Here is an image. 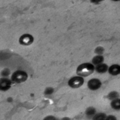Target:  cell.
<instances>
[{"label":"cell","mask_w":120,"mask_h":120,"mask_svg":"<svg viewBox=\"0 0 120 120\" xmlns=\"http://www.w3.org/2000/svg\"><path fill=\"white\" fill-rule=\"evenodd\" d=\"M108 71L109 74L112 76H117L120 74V65L119 64H113L109 67Z\"/></svg>","instance_id":"cell-7"},{"label":"cell","mask_w":120,"mask_h":120,"mask_svg":"<svg viewBox=\"0 0 120 120\" xmlns=\"http://www.w3.org/2000/svg\"><path fill=\"white\" fill-rule=\"evenodd\" d=\"M107 117L106 114H104V113H99V114H97L96 115L94 116L93 117V119H99V120H102V119H105Z\"/></svg>","instance_id":"cell-13"},{"label":"cell","mask_w":120,"mask_h":120,"mask_svg":"<svg viewBox=\"0 0 120 120\" xmlns=\"http://www.w3.org/2000/svg\"><path fill=\"white\" fill-rule=\"evenodd\" d=\"M28 79V74L24 71H16L11 76V81L16 83L24 82Z\"/></svg>","instance_id":"cell-2"},{"label":"cell","mask_w":120,"mask_h":120,"mask_svg":"<svg viewBox=\"0 0 120 120\" xmlns=\"http://www.w3.org/2000/svg\"><path fill=\"white\" fill-rule=\"evenodd\" d=\"M104 61V57L102 55H97L94 56L92 59V62L94 65H98L100 64H102Z\"/></svg>","instance_id":"cell-10"},{"label":"cell","mask_w":120,"mask_h":120,"mask_svg":"<svg viewBox=\"0 0 120 120\" xmlns=\"http://www.w3.org/2000/svg\"><path fill=\"white\" fill-rule=\"evenodd\" d=\"M54 92V89L52 88H47L45 90V95H52Z\"/></svg>","instance_id":"cell-16"},{"label":"cell","mask_w":120,"mask_h":120,"mask_svg":"<svg viewBox=\"0 0 120 120\" xmlns=\"http://www.w3.org/2000/svg\"><path fill=\"white\" fill-rule=\"evenodd\" d=\"M112 1H114V2H119L120 0H112Z\"/></svg>","instance_id":"cell-20"},{"label":"cell","mask_w":120,"mask_h":120,"mask_svg":"<svg viewBox=\"0 0 120 120\" xmlns=\"http://www.w3.org/2000/svg\"><path fill=\"white\" fill-rule=\"evenodd\" d=\"M95 113H96V110H95V109L94 107H88V108L86 109V116H88V117H92L93 116H94V115L95 114Z\"/></svg>","instance_id":"cell-11"},{"label":"cell","mask_w":120,"mask_h":120,"mask_svg":"<svg viewBox=\"0 0 120 120\" xmlns=\"http://www.w3.org/2000/svg\"><path fill=\"white\" fill-rule=\"evenodd\" d=\"M11 86V81L7 78H3L0 81V88L2 90L6 91Z\"/></svg>","instance_id":"cell-6"},{"label":"cell","mask_w":120,"mask_h":120,"mask_svg":"<svg viewBox=\"0 0 120 120\" xmlns=\"http://www.w3.org/2000/svg\"><path fill=\"white\" fill-rule=\"evenodd\" d=\"M95 69H96L98 73L103 74V73H105L106 71H108L109 67H108V66L106 64H100L97 65Z\"/></svg>","instance_id":"cell-8"},{"label":"cell","mask_w":120,"mask_h":120,"mask_svg":"<svg viewBox=\"0 0 120 120\" xmlns=\"http://www.w3.org/2000/svg\"><path fill=\"white\" fill-rule=\"evenodd\" d=\"M9 74H10V70L8 69H4L2 71V76H3L4 77H7V76H9Z\"/></svg>","instance_id":"cell-15"},{"label":"cell","mask_w":120,"mask_h":120,"mask_svg":"<svg viewBox=\"0 0 120 120\" xmlns=\"http://www.w3.org/2000/svg\"><path fill=\"white\" fill-rule=\"evenodd\" d=\"M102 86L101 81L98 79H92L88 82V87L91 90H96Z\"/></svg>","instance_id":"cell-4"},{"label":"cell","mask_w":120,"mask_h":120,"mask_svg":"<svg viewBox=\"0 0 120 120\" xmlns=\"http://www.w3.org/2000/svg\"><path fill=\"white\" fill-rule=\"evenodd\" d=\"M11 100H12V99H11V98H8V99H7V101H8V102H11Z\"/></svg>","instance_id":"cell-19"},{"label":"cell","mask_w":120,"mask_h":120,"mask_svg":"<svg viewBox=\"0 0 120 120\" xmlns=\"http://www.w3.org/2000/svg\"><path fill=\"white\" fill-rule=\"evenodd\" d=\"M84 83V79L83 76H74L72 77L68 82V85L72 88H78L81 87Z\"/></svg>","instance_id":"cell-3"},{"label":"cell","mask_w":120,"mask_h":120,"mask_svg":"<svg viewBox=\"0 0 120 120\" xmlns=\"http://www.w3.org/2000/svg\"><path fill=\"white\" fill-rule=\"evenodd\" d=\"M111 107L114 110H120V99L116 98L112 100L110 103Z\"/></svg>","instance_id":"cell-9"},{"label":"cell","mask_w":120,"mask_h":120,"mask_svg":"<svg viewBox=\"0 0 120 120\" xmlns=\"http://www.w3.org/2000/svg\"><path fill=\"white\" fill-rule=\"evenodd\" d=\"M103 0H90V2L95 4H98L99 3H100L101 2H102Z\"/></svg>","instance_id":"cell-17"},{"label":"cell","mask_w":120,"mask_h":120,"mask_svg":"<svg viewBox=\"0 0 120 120\" xmlns=\"http://www.w3.org/2000/svg\"><path fill=\"white\" fill-rule=\"evenodd\" d=\"M104 52H105V49L101 46H99V47H96L95 49V53L97 54H99V55H102L104 53Z\"/></svg>","instance_id":"cell-14"},{"label":"cell","mask_w":120,"mask_h":120,"mask_svg":"<svg viewBox=\"0 0 120 120\" xmlns=\"http://www.w3.org/2000/svg\"><path fill=\"white\" fill-rule=\"evenodd\" d=\"M106 119H116L115 116H109L106 118Z\"/></svg>","instance_id":"cell-18"},{"label":"cell","mask_w":120,"mask_h":120,"mask_svg":"<svg viewBox=\"0 0 120 120\" xmlns=\"http://www.w3.org/2000/svg\"><path fill=\"white\" fill-rule=\"evenodd\" d=\"M95 67L90 63H83L79 65L77 68L76 73L79 76L85 77L92 74L94 72Z\"/></svg>","instance_id":"cell-1"},{"label":"cell","mask_w":120,"mask_h":120,"mask_svg":"<svg viewBox=\"0 0 120 120\" xmlns=\"http://www.w3.org/2000/svg\"><path fill=\"white\" fill-rule=\"evenodd\" d=\"M33 37L30 35V34H24L23 35L20 39H19V42L20 44L23 45H30L33 42Z\"/></svg>","instance_id":"cell-5"},{"label":"cell","mask_w":120,"mask_h":120,"mask_svg":"<svg viewBox=\"0 0 120 120\" xmlns=\"http://www.w3.org/2000/svg\"><path fill=\"white\" fill-rule=\"evenodd\" d=\"M119 96V94L118 92H116V91H112V92H110V93L108 94L107 98H108L109 100H114V99L118 98Z\"/></svg>","instance_id":"cell-12"}]
</instances>
